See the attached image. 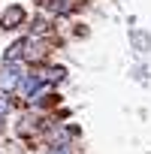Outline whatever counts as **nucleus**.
<instances>
[{"label": "nucleus", "mask_w": 151, "mask_h": 154, "mask_svg": "<svg viewBox=\"0 0 151 154\" xmlns=\"http://www.w3.org/2000/svg\"><path fill=\"white\" fill-rule=\"evenodd\" d=\"M21 79H24V72H21L18 63H6V66H0V94H12V91H18Z\"/></svg>", "instance_id": "nucleus-1"}, {"label": "nucleus", "mask_w": 151, "mask_h": 154, "mask_svg": "<svg viewBox=\"0 0 151 154\" xmlns=\"http://www.w3.org/2000/svg\"><path fill=\"white\" fill-rule=\"evenodd\" d=\"M24 18H27L24 6L12 3V6H6V12H3V15H0V24H3V30H15V27H21V24H24Z\"/></svg>", "instance_id": "nucleus-2"}, {"label": "nucleus", "mask_w": 151, "mask_h": 154, "mask_svg": "<svg viewBox=\"0 0 151 154\" xmlns=\"http://www.w3.org/2000/svg\"><path fill=\"white\" fill-rule=\"evenodd\" d=\"M39 79H42V85H54V82H63V79H66V69H63V66H45V69L39 72Z\"/></svg>", "instance_id": "nucleus-3"}, {"label": "nucleus", "mask_w": 151, "mask_h": 154, "mask_svg": "<svg viewBox=\"0 0 151 154\" xmlns=\"http://www.w3.org/2000/svg\"><path fill=\"white\" fill-rule=\"evenodd\" d=\"M45 154H76V145L72 142H51Z\"/></svg>", "instance_id": "nucleus-4"}, {"label": "nucleus", "mask_w": 151, "mask_h": 154, "mask_svg": "<svg viewBox=\"0 0 151 154\" xmlns=\"http://www.w3.org/2000/svg\"><path fill=\"white\" fill-rule=\"evenodd\" d=\"M9 112H12V103L6 100V94H0V118H6Z\"/></svg>", "instance_id": "nucleus-5"}, {"label": "nucleus", "mask_w": 151, "mask_h": 154, "mask_svg": "<svg viewBox=\"0 0 151 154\" xmlns=\"http://www.w3.org/2000/svg\"><path fill=\"white\" fill-rule=\"evenodd\" d=\"M0 127H3V118H0Z\"/></svg>", "instance_id": "nucleus-6"}]
</instances>
